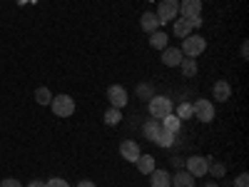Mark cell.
Here are the masks:
<instances>
[{"label":"cell","mask_w":249,"mask_h":187,"mask_svg":"<svg viewBox=\"0 0 249 187\" xmlns=\"http://www.w3.org/2000/svg\"><path fill=\"white\" fill-rule=\"evenodd\" d=\"M182 55L184 57H192V60H197V55H202L204 50H207V40L202 37V35H195V33H190L187 37H182Z\"/></svg>","instance_id":"6da1fadb"},{"label":"cell","mask_w":249,"mask_h":187,"mask_svg":"<svg viewBox=\"0 0 249 187\" xmlns=\"http://www.w3.org/2000/svg\"><path fill=\"white\" fill-rule=\"evenodd\" d=\"M172 165H177V168H182V165H184V160H179V157H172Z\"/></svg>","instance_id":"4dcf8cb0"},{"label":"cell","mask_w":249,"mask_h":187,"mask_svg":"<svg viewBox=\"0 0 249 187\" xmlns=\"http://www.w3.org/2000/svg\"><path fill=\"white\" fill-rule=\"evenodd\" d=\"M202 187H219L217 182H207V185H202Z\"/></svg>","instance_id":"d6a6232c"},{"label":"cell","mask_w":249,"mask_h":187,"mask_svg":"<svg viewBox=\"0 0 249 187\" xmlns=\"http://www.w3.org/2000/svg\"><path fill=\"white\" fill-rule=\"evenodd\" d=\"M120 155L127 160V162H135L142 152H140V145H137L135 140H124V142L120 145Z\"/></svg>","instance_id":"30bf717a"},{"label":"cell","mask_w":249,"mask_h":187,"mask_svg":"<svg viewBox=\"0 0 249 187\" xmlns=\"http://www.w3.org/2000/svg\"><path fill=\"white\" fill-rule=\"evenodd\" d=\"M182 50L179 48H164L162 50V62H164V65H167V68H179V62H182Z\"/></svg>","instance_id":"9c48e42d"},{"label":"cell","mask_w":249,"mask_h":187,"mask_svg":"<svg viewBox=\"0 0 249 187\" xmlns=\"http://www.w3.org/2000/svg\"><path fill=\"white\" fill-rule=\"evenodd\" d=\"M140 97H142V100H147V102L152 100V93H150L147 85H140Z\"/></svg>","instance_id":"4316f807"},{"label":"cell","mask_w":249,"mask_h":187,"mask_svg":"<svg viewBox=\"0 0 249 187\" xmlns=\"http://www.w3.org/2000/svg\"><path fill=\"white\" fill-rule=\"evenodd\" d=\"M172 23H175V35H177V37H187V35L195 30L190 18H177V20H172Z\"/></svg>","instance_id":"5bb4252c"},{"label":"cell","mask_w":249,"mask_h":187,"mask_svg":"<svg viewBox=\"0 0 249 187\" xmlns=\"http://www.w3.org/2000/svg\"><path fill=\"white\" fill-rule=\"evenodd\" d=\"M77 187H95V182H90V180H82Z\"/></svg>","instance_id":"f546056e"},{"label":"cell","mask_w":249,"mask_h":187,"mask_svg":"<svg viewBox=\"0 0 249 187\" xmlns=\"http://www.w3.org/2000/svg\"><path fill=\"white\" fill-rule=\"evenodd\" d=\"M140 25H142V30L144 33H155V30H160V18L155 15V13H142V18H140Z\"/></svg>","instance_id":"4fadbf2b"},{"label":"cell","mask_w":249,"mask_h":187,"mask_svg":"<svg viewBox=\"0 0 249 187\" xmlns=\"http://www.w3.org/2000/svg\"><path fill=\"white\" fill-rule=\"evenodd\" d=\"M234 185H237V187H249V177H247V172H242V175L237 177Z\"/></svg>","instance_id":"83f0119b"},{"label":"cell","mask_w":249,"mask_h":187,"mask_svg":"<svg viewBox=\"0 0 249 187\" xmlns=\"http://www.w3.org/2000/svg\"><path fill=\"white\" fill-rule=\"evenodd\" d=\"M177 117H179V120H190V117H195V110H192L190 102H182V105L177 108Z\"/></svg>","instance_id":"cb8c5ba5"},{"label":"cell","mask_w":249,"mask_h":187,"mask_svg":"<svg viewBox=\"0 0 249 187\" xmlns=\"http://www.w3.org/2000/svg\"><path fill=\"white\" fill-rule=\"evenodd\" d=\"M28 187H45V182H37V180H33V182H30Z\"/></svg>","instance_id":"1f68e13d"},{"label":"cell","mask_w":249,"mask_h":187,"mask_svg":"<svg viewBox=\"0 0 249 187\" xmlns=\"http://www.w3.org/2000/svg\"><path fill=\"white\" fill-rule=\"evenodd\" d=\"M207 172H212L214 177H222V175L227 172V168H224L222 162H210V168H207Z\"/></svg>","instance_id":"d4e9b609"},{"label":"cell","mask_w":249,"mask_h":187,"mask_svg":"<svg viewBox=\"0 0 249 187\" xmlns=\"http://www.w3.org/2000/svg\"><path fill=\"white\" fill-rule=\"evenodd\" d=\"M150 182H152V187H170L172 185V175L167 172V170H152L150 172Z\"/></svg>","instance_id":"7c38bea8"},{"label":"cell","mask_w":249,"mask_h":187,"mask_svg":"<svg viewBox=\"0 0 249 187\" xmlns=\"http://www.w3.org/2000/svg\"><path fill=\"white\" fill-rule=\"evenodd\" d=\"M155 145H160V148H172L175 145V132H170V130H160L157 132V137H155Z\"/></svg>","instance_id":"ac0fdd59"},{"label":"cell","mask_w":249,"mask_h":187,"mask_svg":"<svg viewBox=\"0 0 249 187\" xmlns=\"http://www.w3.org/2000/svg\"><path fill=\"white\" fill-rule=\"evenodd\" d=\"M50 108L57 117H70V115H75V100L70 95H55L50 100Z\"/></svg>","instance_id":"3957f363"},{"label":"cell","mask_w":249,"mask_h":187,"mask_svg":"<svg viewBox=\"0 0 249 187\" xmlns=\"http://www.w3.org/2000/svg\"><path fill=\"white\" fill-rule=\"evenodd\" d=\"M179 125H182V120L177 117V115H167V117H162V128L164 130H170V132H179Z\"/></svg>","instance_id":"ffe728a7"},{"label":"cell","mask_w":249,"mask_h":187,"mask_svg":"<svg viewBox=\"0 0 249 187\" xmlns=\"http://www.w3.org/2000/svg\"><path fill=\"white\" fill-rule=\"evenodd\" d=\"M155 15L160 18V25L177 20V15H179V0H160V5H157V13H155Z\"/></svg>","instance_id":"7a4b0ae2"},{"label":"cell","mask_w":249,"mask_h":187,"mask_svg":"<svg viewBox=\"0 0 249 187\" xmlns=\"http://www.w3.org/2000/svg\"><path fill=\"white\" fill-rule=\"evenodd\" d=\"M160 130H162V125H160V120H155V117H152V120H150L147 125H144V137H147V140H152V142H155V137H157V132H160Z\"/></svg>","instance_id":"44dd1931"},{"label":"cell","mask_w":249,"mask_h":187,"mask_svg":"<svg viewBox=\"0 0 249 187\" xmlns=\"http://www.w3.org/2000/svg\"><path fill=\"white\" fill-rule=\"evenodd\" d=\"M45 187H70L65 180H60V177H53V180H48L45 182Z\"/></svg>","instance_id":"484cf974"},{"label":"cell","mask_w":249,"mask_h":187,"mask_svg":"<svg viewBox=\"0 0 249 187\" xmlns=\"http://www.w3.org/2000/svg\"><path fill=\"white\" fill-rule=\"evenodd\" d=\"M150 3H152V0H150Z\"/></svg>","instance_id":"836d02e7"},{"label":"cell","mask_w":249,"mask_h":187,"mask_svg":"<svg viewBox=\"0 0 249 187\" xmlns=\"http://www.w3.org/2000/svg\"><path fill=\"white\" fill-rule=\"evenodd\" d=\"M150 115H152L155 120H162V117L172 115V100L164 97V95H155V97L150 100Z\"/></svg>","instance_id":"277c9868"},{"label":"cell","mask_w":249,"mask_h":187,"mask_svg":"<svg viewBox=\"0 0 249 187\" xmlns=\"http://www.w3.org/2000/svg\"><path fill=\"white\" fill-rule=\"evenodd\" d=\"M202 13V0H182L179 3V15L182 18H197Z\"/></svg>","instance_id":"ba28073f"},{"label":"cell","mask_w":249,"mask_h":187,"mask_svg":"<svg viewBox=\"0 0 249 187\" xmlns=\"http://www.w3.org/2000/svg\"><path fill=\"white\" fill-rule=\"evenodd\" d=\"M212 95H214L217 102H227V100H230V95H232L230 82H227V80H217L214 88H212Z\"/></svg>","instance_id":"8fae6325"},{"label":"cell","mask_w":249,"mask_h":187,"mask_svg":"<svg viewBox=\"0 0 249 187\" xmlns=\"http://www.w3.org/2000/svg\"><path fill=\"white\" fill-rule=\"evenodd\" d=\"M105 125H120L122 122V110H117V108H110L107 112H105Z\"/></svg>","instance_id":"603a6c76"},{"label":"cell","mask_w":249,"mask_h":187,"mask_svg":"<svg viewBox=\"0 0 249 187\" xmlns=\"http://www.w3.org/2000/svg\"><path fill=\"white\" fill-rule=\"evenodd\" d=\"M107 100H110V105L112 108H117V110H122L124 105H127V90H124L122 85H110L107 88Z\"/></svg>","instance_id":"8992f818"},{"label":"cell","mask_w":249,"mask_h":187,"mask_svg":"<svg viewBox=\"0 0 249 187\" xmlns=\"http://www.w3.org/2000/svg\"><path fill=\"white\" fill-rule=\"evenodd\" d=\"M50 100H53V93L48 88H37L35 90V102L37 105H50Z\"/></svg>","instance_id":"7402d4cb"},{"label":"cell","mask_w":249,"mask_h":187,"mask_svg":"<svg viewBox=\"0 0 249 187\" xmlns=\"http://www.w3.org/2000/svg\"><path fill=\"white\" fill-rule=\"evenodd\" d=\"M135 165H137V170H140L142 175H150V172L155 170V157H152V155H140V157L135 160Z\"/></svg>","instance_id":"9a60e30c"},{"label":"cell","mask_w":249,"mask_h":187,"mask_svg":"<svg viewBox=\"0 0 249 187\" xmlns=\"http://www.w3.org/2000/svg\"><path fill=\"white\" fill-rule=\"evenodd\" d=\"M172 185H175V187H195V177L187 172V170H179V172H175Z\"/></svg>","instance_id":"2e32d148"},{"label":"cell","mask_w":249,"mask_h":187,"mask_svg":"<svg viewBox=\"0 0 249 187\" xmlns=\"http://www.w3.org/2000/svg\"><path fill=\"white\" fill-rule=\"evenodd\" d=\"M167 43H170V35L162 33V30H155V33L150 35V45L157 48V50H164V48H167Z\"/></svg>","instance_id":"e0dca14e"},{"label":"cell","mask_w":249,"mask_h":187,"mask_svg":"<svg viewBox=\"0 0 249 187\" xmlns=\"http://www.w3.org/2000/svg\"><path fill=\"white\" fill-rule=\"evenodd\" d=\"M192 110H195V117L199 122H212L214 120V105H212V100H207V97H199L192 105Z\"/></svg>","instance_id":"5b68a950"},{"label":"cell","mask_w":249,"mask_h":187,"mask_svg":"<svg viewBox=\"0 0 249 187\" xmlns=\"http://www.w3.org/2000/svg\"><path fill=\"white\" fill-rule=\"evenodd\" d=\"M0 187H23V185H20L18 180H13V177H8V180L0 182Z\"/></svg>","instance_id":"f1b7e54d"},{"label":"cell","mask_w":249,"mask_h":187,"mask_svg":"<svg viewBox=\"0 0 249 187\" xmlns=\"http://www.w3.org/2000/svg\"><path fill=\"white\" fill-rule=\"evenodd\" d=\"M184 165H187V172H190L192 177H202V175H207V168H210V160L202 157V155H195V157L187 160Z\"/></svg>","instance_id":"52a82bcc"},{"label":"cell","mask_w":249,"mask_h":187,"mask_svg":"<svg viewBox=\"0 0 249 187\" xmlns=\"http://www.w3.org/2000/svg\"><path fill=\"white\" fill-rule=\"evenodd\" d=\"M179 68H182V75H184V77H195V75H197V60H192V57H182Z\"/></svg>","instance_id":"d6986e66"}]
</instances>
